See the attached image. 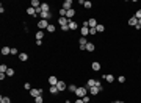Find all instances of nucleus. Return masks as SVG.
Listing matches in <instances>:
<instances>
[{
    "instance_id": "1",
    "label": "nucleus",
    "mask_w": 141,
    "mask_h": 103,
    "mask_svg": "<svg viewBox=\"0 0 141 103\" xmlns=\"http://www.w3.org/2000/svg\"><path fill=\"white\" fill-rule=\"evenodd\" d=\"M86 92H88V89L83 88V86L77 88V91H75V94H77V97H78V98H83L85 95H86Z\"/></svg>"
},
{
    "instance_id": "2",
    "label": "nucleus",
    "mask_w": 141,
    "mask_h": 103,
    "mask_svg": "<svg viewBox=\"0 0 141 103\" xmlns=\"http://www.w3.org/2000/svg\"><path fill=\"white\" fill-rule=\"evenodd\" d=\"M78 44H80V50H86V44H88V41H86V38H80L78 39Z\"/></svg>"
},
{
    "instance_id": "3",
    "label": "nucleus",
    "mask_w": 141,
    "mask_h": 103,
    "mask_svg": "<svg viewBox=\"0 0 141 103\" xmlns=\"http://www.w3.org/2000/svg\"><path fill=\"white\" fill-rule=\"evenodd\" d=\"M52 17V13L50 11H41V19H44V21H49Z\"/></svg>"
},
{
    "instance_id": "4",
    "label": "nucleus",
    "mask_w": 141,
    "mask_h": 103,
    "mask_svg": "<svg viewBox=\"0 0 141 103\" xmlns=\"http://www.w3.org/2000/svg\"><path fill=\"white\" fill-rule=\"evenodd\" d=\"M63 8L66 11H69V10H72V0H66L64 3H63Z\"/></svg>"
},
{
    "instance_id": "5",
    "label": "nucleus",
    "mask_w": 141,
    "mask_h": 103,
    "mask_svg": "<svg viewBox=\"0 0 141 103\" xmlns=\"http://www.w3.org/2000/svg\"><path fill=\"white\" fill-rule=\"evenodd\" d=\"M50 25L47 21H44V19H41V21L38 22V28H47V27Z\"/></svg>"
},
{
    "instance_id": "6",
    "label": "nucleus",
    "mask_w": 141,
    "mask_h": 103,
    "mask_svg": "<svg viewBox=\"0 0 141 103\" xmlns=\"http://www.w3.org/2000/svg\"><path fill=\"white\" fill-rule=\"evenodd\" d=\"M80 33H82L83 38H86L89 34V27H82V28H80Z\"/></svg>"
},
{
    "instance_id": "7",
    "label": "nucleus",
    "mask_w": 141,
    "mask_h": 103,
    "mask_svg": "<svg viewBox=\"0 0 141 103\" xmlns=\"http://www.w3.org/2000/svg\"><path fill=\"white\" fill-rule=\"evenodd\" d=\"M58 24H60L61 27H66V25H69L68 17H60V19H58Z\"/></svg>"
},
{
    "instance_id": "8",
    "label": "nucleus",
    "mask_w": 141,
    "mask_h": 103,
    "mask_svg": "<svg viewBox=\"0 0 141 103\" xmlns=\"http://www.w3.org/2000/svg\"><path fill=\"white\" fill-rule=\"evenodd\" d=\"M88 27H89V28H96V27H97V21L91 17V19L88 21Z\"/></svg>"
},
{
    "instance_id": "9",
    "label": "nucleus",
    "mask_w": 141,
    "mask_h": 103,
    "mask_svg": "<svg viewBox=\"0 0 141 103\" xmlns=\"http://www.w3.org/2000/svg\"><path fill=\"white\" fill-rule=\"evenodd\" d=\"M30 95L31 97H39L41 95V91L39 89H30Z\"/></svg>"
},
{
    "instance_id": "10",
    "label": "nucleus",
    "mask_w": 141,
    "mask_h": 103,
    "mask_svg": "<svg viewBox=\"0 0 141 103\" xmlns=\"http://www.w3.org/2000/svg\"><path fill=\"white\" fill-rule=\"evenodd\" d=\"M129 25H132V27H136V25H138V19H136L135 16L129 19Z\"/></svg>"
},
{
    "instance_id": "11",
    "label": "nucleus",
    "mask_w": 141,
    "mask_h": 103,
    "mask_svg": "<svg viewBox=\"0 0 141 103\" xmlns=\"http://www.w3.org/2000/svg\"><path fill=\"white\" fill-rule=\"evenodd\" d=\"M58 81H60V80H58L57 77H50V78H49V83H50V86H57Z\"/></svg>"
},
{
    "instance_id": "12",
    "label": "nucleus",
    "mask_w": 141,
    "mask_h": 103,
    "mask_svg": "<svg viewBox=\"0 0 141 103\" xmlns=\"http://www.w3.org/2000/svg\"><path fill=\"white\" fill-rule=\"evenodd\" d=\"M57 88H58V91H64V89H66V83L60 80V81H58V84H57Z\"/></svg>"
},
{
    "instance_id": "13",
    "label": "nucleus",
    "mask_w": 141,
    "mask_h": 103,
    "mask_svg": "<svg viewBox=\"0 0 141 103\" xmlns=\"http://www.w3.org/2000/svg\"><path fill=\"white\" fill-rule=\"evenodd\" d=\"M74 16H75V10H69V11H66V17H68V19H72Z\"/></svg>"
},
{
    "instance_id": "14",
    "label": "nucleus",
    "mask_w": 141,
    "mask_h": 103,
    "mask_svg": "<svg viewBox=\"0 0 141 103\" xmlns=\"http://www.w3.org/2000/svg\"><path fill=\"white\" fill-rule=\"evenodd\" d=\"M31 6L36 10V8H41V2L39 0H31Z\"/></svg>"
},
{
    "instance_id": "15",
    "label": "nucleus",
    "mask_w": 141,
    "mask_h": 103,
    "mask_svg": "<svg viewBox=\"0 0 141 103\" xmlns=\"http://www.w3.org/2000/svg\"><path fill=\"white\" fill-rule=\"evenodd\" d=\"M27 14H30V16H35V14H36V10H35L33 6H28V8H27Z\"/></svg>"
},
{
    "instance_id": "16",
    "label": "nucleus",
    "mask_w": 141,
    "mask_h": 103,
    "mask_svg": "<svg viewBox=\"0 0 141 103\" xmlns=\"http://www.w3.org/2000/svg\"><path fill=\"white\" fill-rule=\"evenodd\" d=\"M96 84H97V81H96V80H93V78H91V80H88V83H86V86H88V88H94Z\"/></svg>"
},
{
    "instance_id": "17",
    "label": "nucleus",
    "mask_w": 141,
    "mask_h": 103,
    "mask_svg": "<svg viewBox=\"0 0 141 103\" xmlns=\"http://www.w3.org/2000/svg\"><path fill=\"white\" fill-rule=\"evenodd\" d=\"M94 48H96V45H94L93 42H88V44H86V50L88 52H94Z\"/></svg>"
},
{
    "instance_id": "18",
    "label": "nucleus",
    "mask_w": 141,
    "mask_h": 103,
    "mask_svg": "<svg viewBox=\"0 0 141 103\" xmlns=\"http://www.w3.org/2000/svg\"><path fill=\"white\" fill-rule=\"evenodd\" d=\"M69 30H77V22L69 21Z\"/></svg>"
},
{
    "instance_id": "19",
    "label": "nucleus",
    "mask_w": 141,
    "mask_h": 103,
    "mask_svg": "<svg viewBox=\"0 0 141 103\" xmlns=\"http://www.w3.org/2000/svg\"><path fill=\"white\" fill-rule=\"evenodd\" d=\"M91 69H93V70H99V69H100V64L97 61H94L93 64H91Z\"/></svg>"
},
{
    "instance_id": "20",
    "label": "nucleus",
    "mask_w": 141,
    "mask_h": 103,
    "mask_svg": "<svg viewBox=\"0 0 141 103\" xmlns=\"http://www.w3.org/2000/svg\"><path fill=\"white\" fill-rule=\"evenodd\" d=\"M42 38H44V33H42V30H39L36 33V41H42Z\"/></svg>"
},
{
    "instance_id": "21",
    "label": "nucleus",
    "mask_w": 141,
    "mask_h": 103,
    "mask_svg": "<svg viewBox=\"0 0 141 103\" xmlns=\"http://www.w3.org/2000/svg\"><path fill=\"white\" fill-rule=\"evenodd\" d=\"M41 11H50L49 3H41Z\"/></svg>"
},
{
    "instance_id": "22",
    "label": "nucleus",
    "mask_w": 141,
    "mask_h": 103,
    "mask_svg": "<svg viewBox=\"0 0 141 103\" xmlns=\"http://www.w3.org/2000/svg\"><path fill=\"white\" fill-rule=\"evenodd\" d=\"M10 53H11L10 47H3V48H2V55H10Z\"/></svg>"
},
{
    "instance_id": "23",
    "label": "nucleus",
    "mask_w": 141,
    "mask_h": 103,
    "mask_svg": "<svg viewBox=\"0 0 141 103\" xmlns=\"http://www.w3.org/2000/svg\"><path fill=\"white\" fill-rule=\"evenodd\" d=\"M96 30H97V33H104L105 27L102 25V24H97V27H96Z\"/></svg>"
},
{
    "instance_id": "24",
    "label": "nucleus",
    "mask_w": 141,
    "mask_h": 103,
    "mask_svg": "<svg viewBox=\"0 0 141 103\" xmlns=\"http://www.w3.org/2000/svg\"><path fill=\"white\" fill-rule=\"evenodd\" d=\"M68 89H69V92H74V94H75V91H77V86H75V84H69Z\"/></svg>"
},
{
    "instance_id": "25",
    "label": "nucleus",
    "mask_w": 141,
    "mask_h": 103,
    "mask_svg": "<svg viewBox=\"0 0 141 103\" xmlns=\"http://www.w3.org/2000/svg\"><path fill=\"white\" fill-rule=\"evenodd\" d=\"M19 59H21V61H27V59H28V55H27V53H21V55H19Z\"/></svg>"
},
{
    "instance_id": "26",
    "label": "nucleus",
    "mask_w": 141,
    "mask_h": 103,
    "mask_svg": "<svg viewBox=\"0 0 141 103\" xmlns=\"http://www.w3.org/2000/svg\"><path fill=\"white\" fill-rule=\"evenodd\" d=\"M58 92H60V91H58L57 86H50V94H53V95H55V94H58Z\"/></svg>"
},
{
    "instance_id": "27",
    "label": "nucleus",
    "mask_w": 141,
    "mask_h": 103,
    "mask_svg": "<svg viewBox=\"0 0 141 103\" xmlns=\"http://www.w3.org/2000/svg\"><path fill=\"white\" fill-rule=\"evenodd\" d=\"M6 70H8L6 64H2V66H0V73H6Z\"/></svg>"
},
{
    "instance_id": "28",
    "label": "nucleus",
    "mask_w": 141,
    "mask_h": 103,
    "mask_svg": "<svg viewBox=\"0 0 141 103\" xmlns=\"http://www.w3.org/2000/svg\"><path fill=\"white\" fill-rule=\"evenodd\" d=\"M105 80H107L108 83H113L115 81V77H113V75H105Z\"/></svg>"
},
{
    "instance_id": "29",
    "label": "nucleus",
    "mask_w": 141,
    "mask_h": 103,
    "mask_svg": "<svg viewBox=\"0 0 141 103\" xmlns=\"http://www.w3.org/2000/svg\"><path fill=\"white\" fill-rule=\"evenodd\" d=\"M0 103H11V100H10V97H2L0 98Z\"/></svg>"
},
{
    "instance_id": "30",
    "label": "nucleus",
    "mask_w": 141,
    "mask_h": 103,
    "mask_svg": "<svg viewBox=\"0 0 141 103\" xmlns=\"http://www.w3.org/2000/svg\"><path fill=\"white\" fill-rule=\"evenodd\" d=\"M14 75V69H8L6 70V77H13Z\"/></svg>"
},
{
    "instance_id": "31",
    "label": "nucleus",
    "mask_w": 141,
    "mask_h": 103,
    "mask_svg": "<svg viewBox=\"0 0 141 103\" xmlns=\"http://www.w3.org/2000/svg\"><path fill=\"white\" fill-rule=\"evenodd\" d=\"M44 100H42V95H39V97H35V103H42Z\"/></svg>"
},
{
    "instance_id": "32",
    "label": "nucleus",
    "mask_w": 141,
    "mask_h": 103,
    "mask_svg": "<svg viewBox=\"0 0 141 103\" xmlns=\"http://www.w3.org/2000/svg\"><path fill=\"white\" fill-rule=\"evenodd\" d=\"M60 17H66V10H64V8L60 10Z\"/></svg>"
},
{
    "instance_id": "33",
    "label": "nucleus",
    "mask_w": 141,
    "mask_h": 103,
    "mask_svg": "<svg viewBox=\"0 0 141 103\" xmlns=\"http://www.w3.org/2000/svg\"><path fill=\"white\" fill-rule=\"evenodd\" d=\"M47 31L53 33V31H55V25H49V27H47Z\"/></svg>"
},
{
    "instance_id": "34",
    "label": "nucleus",
    "mask_w": 141,
    "mask_h": 103,
    "mask_svg": "<svg viewBox=\"0 0 141 103\" xmlns=\"http://www.w3.org/2000/svg\"><path fill=\"white\" fill-rule=\"evenodd\" d=\"M135 17H136V19H141V10H138L135 13Z\"/></svg>"
},
{
    "instance_id": "35",
    "label": "nucleus",
    "mask_w": 141,
    "mask_h": 103,
    "mask_svg": "<svg viewBox=\"0 0 141 103\" xmlns=\"http://www.w3.org/2000/svg\"><path fill=\"white\" fill-rule=\"evenodd\" d=\"M96 33H97V30H96V28H89V34H91V36H93V34H96Z\"/></svg>"
},
{
    "instance_id": "36",
    "label": "nucleus",
    "mask_w": 141,
    "mask_h": 103,
    "mask_svg": "<svg viewBox=\"0 0 141 103\" xmlns=\"http://www.w3.org/2000/svg\"><path fill=\"white\" fill-rule=\"evenodd\" d=\"M91 6H93V3H91V2H85V8H91Z\"/></svg>"
},
{
    "instance_id": "37",
    "label": "nucleus",
    "mask_w": 141,
    "mask_h": 103,
    "mask_svg": "<svg viewBox=\"0 0 141 103\" xmlns=\"http://www.w3.org/2000/svg\"><path fill=\"white\" fill-rule=\"evenodd\" d=\"M118 81H119V83H124L125 81V77H122V75H121V77H118Z\"/></svg>"
},
{
    "instance_id": "38",
    "label": "nucleus",
    "mask_w": 141,
    "mask_h": 103,
    "mask_svg": "<svg viewBox=\"0 0 141 103\" xmlns=\"http://www.w3.org/2000/svg\"><path fill=\"white\" fill-rule=\"evenodd\" d=\"M24 88H25L27 91H30V89H31V86H30V83H25V84H24Z\"/></svg>"
},
{
    "instance_id": "39",
    "label": "nucleus",
    "mask_w": 141,
    "mask_h": 103,
    "mask_svg": "<svg viewBox=\"0 0 141 103\" xmlns=\"http://www.w3.org/2000/svg\"><path fill=\"white\" fill-rule=\"evenodd\" d=\"M5 78H6V73H0V80H2V81H3Z\"/></svg>"
},
{
    "instance_id": "40",
    "label": "nucleus",
    "mask_w": 141,
    "mask_h": 103,
    "mask_svg": "<svg viewBox=\"0 0 141 103\" xmlns=\"http://www.w3.org/2000/svg\"><path fill=\"white\" fill-rule=\"evenodd\" d=\"M83 102H85V103L89 102V97H88V95H85V97H83Z\"/></svg>"
},
{
    "instance_id": "41",
    "label": "nucleus",
    "mask_w": 141,
    "mask_h": 103,
    "mask_svg": "<svg viewBox=\"0 0 141 103\" xmlns=\"http://www.w3.org/2000/svg\"><path fill=\"white\" fill-rule=\"evenodd\" d=\"M17 53V48H11V55H16Z\"/></svg>"
},
{
    "instance_id": "42",
    "label": "nucleus",
    "mask_w": 141,
    "mask_h": 103,
    "mask_svg": "<svg viewBox=\"0 0 141 103\" xmlns=\"http://www.w3.org/2000/svg\"><path fill=\"white\" fill-rule=\"evenodd\" d=\"M61 30H63V31H68V30H69V25H66V27H61Z\"/></svg>"
},
{
    "instance_id": "43",
    "label": "nucleus",
    "mask_w": 141,
    "mask_h": 103,
    "mask_svg": "<svg viewBox=\"0 0 141 103\" xmlns=\"http://www.w3.org/2000/svg\"><path fill=\"white\" fill-rule=\"evenodd\" d=\"M75 103H85V102H83V98H77V102Z\"/></svg>"
},
{
    "instance_id": "44",
    "label": "nucleus",
    "mask_w": 141,
    "mask_h": 103,
    "mask_svg": "<svg viewBox=\"0 0 141 103\" xmlns=\"http://www.w3.org/2000/svg\"><path fill=\"white\" fill-rule=\"evenodd\" d=\"M116 103H124V102H121V100H119V102H116Z\"/></svg>"
},
{
    "instance_id": "45",
    "label": "nucleus",
    "mask_w": 141,
    "mask_h": 103,
    "mask_svg": "<svg viewBox=\"0 0 141 103\" xmlns=\"http://www.w3.org/2000/svg\"><path fill=\"white\" fill-rule=\"evenodd\" d=\"M111 103H116V102H111Z\"/></svg>"
},
{
    "instance_id": "46",
    "label": "nucleus",
    "mask_w": 141,
    "mask_h": 103,
    "mask_svg": "<svg viewBox=\"0 0 141 103\" xmlns=\"http://www.w3.org/2000/svg\"><path fill=\"white\" fill-rule=\"evenodd\" d=\"M66 103H69V102H66Z\"/></svg>"
}]
</instances>
